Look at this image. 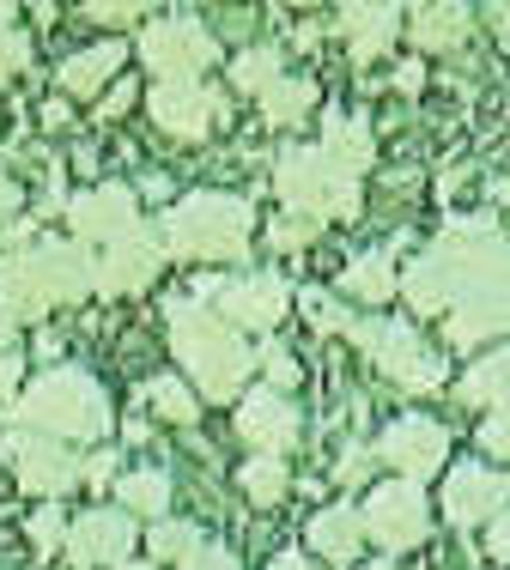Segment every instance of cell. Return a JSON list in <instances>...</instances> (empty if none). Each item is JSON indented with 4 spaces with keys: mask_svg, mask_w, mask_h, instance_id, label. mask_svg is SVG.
Listing matches in <instances>:
<instances>
[{
    "mask_svg": "<svg viewBox=\"0 0 510 570\" xmlns=\"http://www.w3.org/2000/svg\"><path fill=\"white\" fill-rule=\"evenodd\" d=\"M413 316H444V341L474 352L510 334V230L499 219H450L401 274Z\"/></svg>",
    "mask_w": 510,
    "mask_h": 570,
    "instance_id": "1",
    "label": "cell"
},
{
    "mask_svg": "<svg viewBox=\"0 0 510 570\" xmlns=\"http://www.w3.org/2000/svg\"><path fill=\"white\" fill-rule=\"evenodd\" d=\"M377 158V140L359 116H328L316 146H286L274 158V195L292 219L346 225L365 213V170Z\"/></svg>",
    "mask_w": 510,
    "mask_h": 570,
    "instance_id": "2",
    "label": "cell"
},
{
    "mask_svg": "<svg viewBox=\"0 0 510 570\" xmlns=\"http://www.w3.org/2000/svg\"><path fill=\"white\" fill-rule=\"evenodd\" d=\"M165 316H170V352H177V364H189L195 395L219 406L244 401V383L262 371V346H249V334L200 297H177Z\"/></svg>",
    "mask_w": 510,
    "mask_h": 570,
    "instance_id": "3",
    "label": "cell"
},
{
    "mask_svg": "<svg viewBox=\"0 0 510 570\" xmlns=\"http://www.w3.org/2000/svg\"><path fill=\"white\" fill-rule=\"evenodd\" d=\"M91 292H98V255L73 237H31L12 255H0V304L19 316V328Z\"/></svg>",
    "mask_w": 510,
    "mask_h": 570,
    "instance_id": "4",
    "label": "cell"
},
{
    "mask_svg": "<svg viewBox=\"0 0 510 570\" xmlns=\"http://www.w3.org/2000/svg\"><path fill=\"white\" fill-rule=\"evenodd\" d=\"M0 419H7V431H37V438H56V443H86V450L98 443L104 450V438L116 425V406L91 371L56 364V371L37 376Z\"/></svg>",
    "mask_w": 510,
    "mask_h": 570,
    "instance_id": "5",
    "label": "cell"
},
{
    "mask_svg": "<svg viewBox=\"0 0 510 570\" xmlns=\"http://www.w3.org/2000/svg\"><path fill=\"white\" fill-rule=\"evenodd\" d=\"M158 237H165L170 262H244L249 243H255V207L244 195L189 188L158 219Z\"/></svg>",
    "mask_w": 510,
    "mask_h": 570,
    "instance_id": "6",
    "label": "cell"
},
{
    "mask_svg": "<svg viewBox=\"0 0 510 570\" xmlns=\"http://www.w3.org/2000/svg\"><path fill=\"white\" fill-rule=\"evenodd\" d=\"M346 341L365 352L401 395H438V389H444V364L432 358V346L420 341L413 322H401V316H353Z\"/></svg>",
    "mask_w": 510,
    "mask_h": 570,
    "instance_id": "7",
    "label": "cell"
},
{
    "mask_svg": "<svg viewBox=\"0 0 510 570\" xmlns=\"http://www.w3.org/2000/svg\"><path fill=\"white\" fill-rule=\"evenodd\" d=\"M200 304H213L225 322H237L255 341H274V328L286 322V309L298 304L292 285L274 274V267H255V274H237V279H200L195 285Z\"/></svg>",
    "mask_w": 510,
    "mask_h": 570,
    "instance_id": "8",
    "label": "cell"
},
{
    "mask_svg": "<svg viewBox=\"0 0 510 570\" xmlns=\"http://www.w3.org/2000/svg\"><path fill=\"white\" fill-rule=\"evenodd\" d=\"M140 61L158 73V86H189L213 61H219V37L195 19V12H165L140 31Z\"/></svg>",
    "mask_w": 510,
    "mask_h": 570,
    "instance_id": "9",
    "label": "cell"
},
{
    "mask_svg": "<svg viewBox=\"0 0 510 570\" xmlns=\"http://www.w3.org/2000/svg\"><path fill=\"white\" fill-rule=\"evenodd\" d=\"M146 225H153V219L140 213V195H134L128 183H91V188H79V195L67 200V237L86 243L91 255H104V249H116V243L140 237Z\"/></svg>",
    "mask_w": 510,
    "mask_h": 570,
    "instance_id": "10",
    "label": "cell"
},
{
    "mask_svg": "<svg viewBox=\"0 0 510 570\" xmlns=\"http://www.w3.org/2000/svg\"><path fill=\"white\" fill-rule=\"evenodd\" d=\"M0 455H7L19 492L43 498V504H61L67 492H79V485H86V455H73V443L37 438V431H7Z\"/></svg>",
    "mask_w": 510,
    "mask_h": 570,
    "instance_id": "11",
    "label": "cell"
},
{
    "mask_svg": "<svg viewBox=\"0 0 510 570\" xmlns=\"http://www.w3.org/2000/svg\"><path fill=\"white\" fill-rule=\"evenodd\" d=\"M146 116L165 140H183V146H200L232 121V98L213 91L207 79H189V86H153L146 91Z\"/></svg>",
    "mask_w": 510,
    "mask_h": 570,
    "instance_id": "12",
    "label": "cell"
},
{
    "mask_svg": "<svg viewBox=\"0 0 510 570\" xmlns=\"http://www.w3.org/2000/svg\"><path fill=\"white\" fill-rule=\"evenodd\" d=\"M359 510H365V534L383 552H413L425 540V528H432V504H425L420 480H377Z\"/></svg>",
    "mask_w": 510,
    "mask_h": 570,
    "instance_id": "13",
    "label": "cell"
},
{
    "mask_svg": "<svg viewBox=\"0 0 510 570\" xmlns=\"http://www.w3.org/2000/svg\"><path fill=\"white\" fill-rule=\"evenodd\" d=\"M377 461L395 468V480L425 485L432 473H444V461H450V425H438L432 413H401L395 425H383Z\"/></svg>",
    "mask_w": 510,
    "mask_h": 570,
    "instance_id": "14",
    "label": "cell"
},
{
    "mask_svg": "<svg viewBox=\"0 0 510 570\" xmlns=\"http://www.w3.org/2000/svg\"><path fill=\"white\" fill-rule=\"evenodd\" d=\"M510 510V468L462 461L444 473V515L455 528H492Z\"/></svg>",
    "mask_w": 510,
    "mask_h": 570,
    "instance_id": "15",
    "label": "cell"
},
{
    "mask_svg": "<svg viewBox=\"0 0 510 570\" xmlns=\"http://www.w3.org/2000/svg\"><path fill=\"white\" fill-rule=\"evenodd\" d=\"M232 419H237V438H244L255 455L286 461L304 443V419H298V406H292V395H279V389H249Z\"/></svg>",
    "mask_w": 510,
    "mask_h": 570,
    "instance_id": "16",
    "label": "cell"
},
{
    "mask_svg": "<svg viewBox=\"0 0 510 570\" xmlns=\"http://www.w3.org/2000/svg\"><path fill=\"white\" fill-rule=\"evenodd\" d=\"M61 559L73 570H116V564H128L134 559V515L128 510H86V515H73Z\"/></svg>",
    "mask_w": 510,
    "mask_h": 570,
    "instance_id": "17",
    "label": "cell"
},
{
    "mask_svg": "<svg viewBox=\"0 0 510 570\" xmlns=\"http://www.w3.org/2000/svg\"><path fill=\"white\" fill-rule=\"evenodd\" d=\"M334 37L346 43V56L359 67L383 61L395 49V37H408V7H389V0H353V7L334 12Z\"/></svg>",
    "mask_w": 510,
    "mask_h": 570,
    "instance_id": "18",
    "label": "cell"
},
{
    "mask_svg": "<svg viewBox=\"0 0 510 570\" xmlns=\"http://www.w3.org/2000/svg\"><path fill=\"white\" fill-rule=\"evenodd\" d=\"M165 237H158V219L140 230V237H128V243H116V249H104L98 255V297H134V292H146L158 274H165Z\"/></svg>",
    "mask_w": 510,
    "mask_h": 570,
    "instance_id": "19",
    "label": "cell"
},
{
    "mask_svg": "<svg viewBox=\"0 0 510 570\" xmlns=\"http://www.w3.org/2000/svg\"><path fill=\"white\" fill-rule=\"evenodd\" d=\"M128 67V43L122 37H104V43H91V49H73L61 67H56V91L61 98H104V91L116 86V73Z\"/></svg>",
    "mask_w": 510,
    "mask_h": 570,
    "instance_id": "20",
    "label": "cell"
},
{
    "mask_svg": "<svg viewBox=\"0 0 510 570\" xmlns=\"http://www.w3.org/2000/svg\"><path fill=\"white\" fill-rule=\"evenodd\" d=\"M304 540H311L316 559H334V564H353L359 552H365V510L359 504H328L311 515V528H304Z\"/></svg>",
    "mask_w": 510,
    "mask_h": 570,
    "instance_id": "21",
    "label": "cell"
},
{
    "mask_svg": "<svg viewBox=\"0 0 510 570\" xmlns=\"http://www.w3.org/2000/svg\"><path fill=\"white\" fill-rule=\"evenodd\" d=\"M468 31H474V7H455V0L408 12V43L425 49V56H450V49H462Z\"/></svg>",
    "mask_w": 510,
    "mask_h": 570,
    "instance_id": "22",
    "label": "cell"
},
{
    "mask_svg": "<svg viewBox=\"0 0 510 570\" xmlns=\"http://www.w3.org/2000/svg\"><path fill=\"white\" fill-rule=\"evenodd\" d=\"M455 401L480 406V413H510V346L480 352L462 371V383H455Z\"/></svg>",
    "mask_w": 510,
    "mask_h": 570,
    "instance_id": "23",
    "label": "cell"
},
{
    "mask_svg": "<svg viewBox=\"0 0 510 570\" xmlns=\"http://www.w3.org/2000/svg\"><path fill=\"white\" fill-rule=\"evenodd\" d=\"M341 292L359 297V304L383 309L389 297L401 292V274H395V255L389 249H371V255H353V262L341 267Z\"/></svg>",
    "mask_w": 510,
    "mask_h": 570,
    "instance_id": "24",
    "label": "cell"
},
{
    "mask_svg": "<svg viewBox=\"0 0 510 570\" xmlns=\"http://www.w3.org/2000/svg\"><path fill=\"white\" fill-rule=\"evenodd\" d=\"M170 473L165 468H128L122 480H116V510L128 515H146V522H165L170 515Z\"/></svg>",
    "mask_w": 510,
    "mask_h": 570,
    "instance_id": "25",
    "label": "cell"
},
{
    "mask_svg": "<svg viewBox=\"0 0 510 570\" xmlns=\"http://www.w3.org/2000/svg\"><path fill=\"white\" fill-rule=\"evenodd\" d=\"M255 104H262L267 128H298V121H311V110H316V86L298 79V73H286V79H274Z\"/></svg>",
    "mask_w": 510,
    "mask_h": 570,
    "instance_id": "26",
    "label": "cell"
},
{
    "mask_svg": "<svg viewBox=\"0 0 510 570\" xmlns=\"http://www.w3.org/2000/svg\"><path fill=\"white\" fill-rule=\"evenodd\" d=\"M200 547H207V540H200V528L195 522H177V515H165V522L146 528V559H153V564H183V559H195Z\"/></svg>",
    "mask_w": 510,
    "mask_h": 570,
    "instance_id": "27",
    "label": "cell"
},
{
    "mask_svg": "<svg viewBox=\"0 0 510 570\" xmlns=\"http://www.w3.org/2000/svg\"><path fill=\"white\" fill-rule=\"evenodd\" d=\"M232 91H249V98H262L274 79H286V56H279L274 43H255V49H244V56L232 61Z\"/></svg>",
    "mask_w": 510,
    "mask_h": 570,
    "instance_id": "28",
    "label": "cell"
},
{
    "mask_svg": "<svg viewBox=\"0 0 510 570\" xmlns=\"http://www.w3.org/2000/svg\"><path fill=\"white\" fill-rule=\"evenodd\" d=\"M237 485H244V498L255 510H274L279 498H286V485H292V473H286V461H274V455H255L237 468Z\"/></svg>",
    "mask_w": 510,
    "mask_h": 570,
    "instance_id": "29",
    "label": "cell"
},
{
    "mask_svg": "<svg viewBox=\"0 0 510 570\" xmlns=\"http://www.w3.org/2000/svg\"><path fill=\"white\" fill-rule=\"evenodd\" d=\"M146 406H153V419H165V425H195L200 419V395H189L183 376H153V383H146Z\"/></svg>",
    "mask_w": 510,
    "mask_h": 570,
    "instance_id": "30",
    "label": "cell"
},
{
    "mask_svg": "<svg viewBox=\"0 0 510 570\" xmlns=\"http://www.w3.org/2000/svg\"><path fill=\"white\" fill-rule=\"evenodd\" d=\"M67 528H73V522H67L56 504H43V510L24 515V540H31V547L43 552V559H49V552H67Z\"/></svg>",
    "mask_w": 510,
    "mask_h": 570,
    "instance_id": "31",
    "label": "cell"
},
{
    "mask_svg": "<svg viewBox=\"0 0 510 570\" xmlns=\"http://www.w3.org/2000/svg\"><path fill=\"white\" fill-rule=\"evenodd\" d=\"M298 309L311 316V328H322V334H346V328H353V316H346V309L334 304V297L322 292V285H311V292H298Z\"/></svg>",
    "mask_w": 510,
    "mask_h": 570,
    "instance_id": "32",
    "label": "cell"
},
{
    "mask_svg": "<svg viewBox=\"0 0 510 570\" xmlns=\"http://www.w3.org/2000/svg\"><path fill=\"white\" fill-rule=\"evenodd\" d=\"M24 67H31V37L12 24V7H0V79L24 73Z\"/></svg>",
    "mask_w": 510,
    "mask_h": 570,
    "instance_id": "33",
    "label": "cell"
},
{
    "mask_svg": "<svg viewBox=\"0 0 510 570\" xmlns=\"http://www.w3.org/2000/svg\"><path fill=\"white\" fill-rule=\"evenodd\" d=\"M262 371H267V389H279V395L298 389V358H292L279 341H262Z\"/></svg>",
    "mask_w": 510,
    "mask_h": 570,
    "instance_id": "34",
    "label": "cell"
},
{
    "mask_svg": "<svg viewBox=\"0 0 510 570\" xmlns=\"http://www.w3.org/2000/svg\"><path fill=\"white\" fill-rule=\"evenodd\" d=\"M134 104H140V86H134V79H116V86L91 104V121H116V116H128Z\"/></svg>",
    "mask_w": 510,
    "mask_h": 570,
    "instance_id": "35",
    "label": "cell"
},
{
    "mask_svg": "<svg viewBox=\"0 0 510 570\" xmlns=\"http://www.w3.org/2000/svg\"><path fill=\"white\" fill-rule=\"evenodd\" d=\"M24 358H19V346H0V406H12L24 395Z\"/></svg>",
    "mask_w": 510,
    "mask_h": 570,
    "instance_id": "36",
    "label": "cell"
},
{
    "mask_svg": "<svg viewBox=\"0 0 510 570\" xmlns=\"http://www.w3.org/2000/svg\"><path fill=\"white\" fill-rule=\"evenodd\" d=\"M480 455L510 461V413H492L487 425H480Z\"/></svg>",
    "mask_w": 510,
    "mask_h": 570,
    "instance_id": "37",
    "label": "cell"
},
{
    "mask_svg": "<svg viewBox=\"0 0 510 570\" xmlns=\"http://www.w3.org/2000/svg\"><path fill=\"white\" fill-rule=\"evenodd\" d=\"M116 461H122L116 450H91V455H86V485H91V492H104V485L122 480V468H116Z\"/></svg>",
    "mask_w": 510,
    "mask_h": 570,
    "instance_id": "38",
    "label": "cell"
},
{
    "mask_svg": "<svg viewBox=\"0 0 510 570\" xmlns=\"http://www.w3.org/2000/svg\"><path fill=\"white\" fill-rule=\"evenodd\" d=\"M316 230H322V225H311V219H279L274 230H267V243H274V249H304Z\"/></svg>",
    "mask_w": 510,
    "mask_h": 570,
    "instance_id": "39",
    "label": "cell"
},
{
    "mask_svg": "<svg viewBox=\"0 0 510 570\" xmlns=\"http://www.w3.org/2000/svg\"><path fill=\"white\" fill-rule=\"evenodd\" d=\"M371 455H377V450H365V443H353V450H346L341 461H334V480H341V485H359V480L371 473Z\"/></svg>",
    "mask_w": 510,
    "mask_h": 570,
    "instance_id": "40",
    "label": "cell"
},
{
    "mask_svg": "<svg viewBox=\"0 0 510 570\" xmlns=\"http://www.w3.org/2000/svg\"><path fill=\"white\" fill-rule=\"evenodd\" d=\"M177 570H244V564H237V552H232V547H200L195 559H183Z\"/></svg>",
    "mask_w": 510,
    "mask_h": 570,
    "instance_id": "41",
    "label": "cell"
},
{
    "mask_svg": "<svg viewBox=\"0 0 510 570\" xmlns=\"http://www.w3.org/2000/svg\"><path fill=\"white\" fill-rule=\"evenodd\" d=\"M79 19H91V24H134V19H140V7H79Z\"/></svg>",
    "mask_w": 510,
    "mask_h": 570,
    "instance_id": "42",
    "label": "cell"
},
{
    "mask_svg": "<svg viewBox=\"0 0 510 570\" xmlns=\"http://www.w3.org/2000/svg\"><path fill=\"white\" fill-rule=\"evenodd\" d=\"M487 552H492V559H499V564H510V510H504L499 522L487 528Z\"/></svg>",
    "mask_w": 510,
    "mask_h": 570,
    "instance_id": "43",
    "label": "cell"
},
{
    "mask_svg": "<svg viewBox=\"0 0 510 570\" xmlns=\"http://www.w3.org/2000/svg\"><path fill=\"white\" fill-rule=\"evenodd\" d=\"M19 207H24V188L12 183L7 170H0V225H7V219H12V213H19Z\"/></svg>",
    "mask_w": 510,
    "mask_h": 570,
    "instance_id": "44",
    "label": "cell"
},
{
    "mask_svg": "<svg viewBox=\"0 0 510 570\" xmlns=\"http://www.w3.org/2000/svg\"><path fill=\"white\" fill-rule=\"evenodd\" d=\"M37 121H43V134H61L67 121H73V110H67V98H49V104H43V116H37Z\"/></svg>",
    "mask_w": 510,
    "mask_h": 570,
    "instance_id": "45",
    "label": "cell"
},
{
    "mask_svg": "<svg viewBox=\"0 0 510 570\" xmlns=\"http://www.w3.org/2000/svg\"><path fill=\"white\" fill-rule=\"evenodd\" d=\"M420 79H425L420 61H401V67H395V86H401V91H420Z\"/></svg>",
    "mask_w": 510,
    "mask_h": 570,
    "instance_id": "46",
    "label": "cell"
},
{
    "mask_svg": "<svg viewBox=\"0 0 510 570\" xmlns=\"http://www.w3.org/2000/svg\"><path fill=\"white\" fill-rule=\"evenodd\" d=\"M12 334H19V316H12L7 304H0V346H12Z\"/></svg>",
    "mask_w": 510,
    "mask_h": 570,
    "instance_id": "47",
    "label": "cell"
},
{
    "mask_svg": "<svg viewBox=\"0 0 510 570\" xmlns=\"http://www.w3.org/2000/svg\"><path fill=\"white\" fill-rule=\"evenodd\" d=\"M274 570H322L316 559H298V552H286V559H274Z\"/></svg>",
    "mask_w": 510,
    "mask_h": 570,
    "instance_id": "48",
    "label": "cell"
},
{
    "mask_svg": "<svg viewBox=\"0 0 510 570\" xmlns=\"http://www.w3.org/2000/svg\"><path fill=\"white\" fill-rule=\"evenodd\" d=\"M116 570H158L153 559H128V564H116Z\"/></svg>",
    "mask_w": 510,
    "mask_h": 570,
    "instance_id": "49",
    "label": "cell"
},
{
    "mask_svg": "<svg viewBox=\"0 0 510 570\" xmlns=\"http://www.w3.org/2000/svg\"><path fill=\"white\" fill-rule=\"evenodd\" d=\"M359 570H395V559H371V564H359Z\"/></svg>",
    "mask_w": 510,
    "mask_h": 570,
    "instance_id": "50",
    "label": "cell"
}]
</instances>
